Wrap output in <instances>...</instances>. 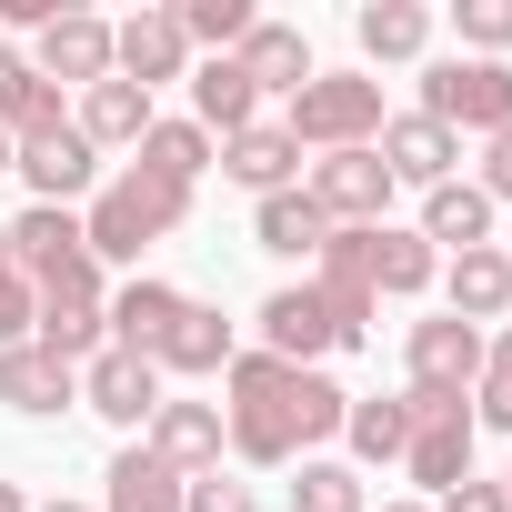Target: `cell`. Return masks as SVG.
I'll list each match as a JSON object with an SVG mask.
<instances>
[{
    "label": "cell",
    "instance_id": "obj_22",
    "mask_svg": "<svg viewBox=\"0 0 512 512\" xmlns=\"http://www.w3.org/2000/svg\"><path fill=\"white\" fill-rule=\"evenodd\" d=\"M362 272H372V292H392V302H412V292H432V282H442V251H432L422 231H402V221H382V231H362Z\"/></svg>",
    "mask_w": 512,
    "mask_h": 512
},
{
    "label": "cell",
    "instance_id": "obj_43",
    "mask_svg": "<svg viewBox=\"0 0 512 512\" xmlns=\"http://www.w3.org/2000/svg\"><path fill=\"white\" fill-rule=\"evenodd\" d=\"M0 512H31V502H21V482H0Z\"/></svg>",
    "mask_w": 512,
    "mask_h": 512
},
{
    "label": "cell",
    "instance_id": "obj_44",
    "mask_svg": "<svg viewBox=\"0 0 512 512\" xmlns=\"http://www.w3.org/2000/svg\"><path fill=\"white\" fill-rule=\"evenodd\" d=\"M382 512H432V502H382Z\"/></svg>",
    "mask_w": 512,
    "mask_h": 512
},
{
    "label": "cell",
    "instance_id": "obj_27",
    "mask_svg": "<svg viewBox=\"0 0 512 512\" xmlns=\"http://www.w3.org/2000/svg\"><path fill=\"white\" fill-rule=\"evenodd\" d=\"M101 512H181V472L151 462L141 442H121L111 472H101Z\"/></svg>",
    "mask_w": 512,
    "mask_h": 512
},
{
    "label": "cell",
    "instance_id": "obj_12",
    "mask_svg": "<svg viewBox=\"0 0 512 512\" xmlns=\"http://www.w3.org/2000/svg\"><path fill=\"white\" fill-rule=\"evenodd\" d=\"M21 181H31V201H61V211H81V191H101V151L61 121V131H41V141H21V161H11Z\"/></svg>",
    "mask_w": 512,
    "mask_h": 512
},
{
    "label": "cell",
    "instance_id": "obj_23",
    "mask_svg": "<svg viewBox=\"0 0 512 512\" xmlns=\"http://www.w3.org/2000/svg\"><path fill=\"white\" fill-rule=\"evenodd\" d=\"M442 302H452V322H472V332L502 322V312H512V251H492V241H482V251H452Z\"/></svg>",
    "mask_w": 512,
    "mask_h": 512
},
{
    "label": "cell",
    "instance_id": "obj_3",
    "mask_svg": "<svg viewBox=\"0 0 512 512\" xmlns=\"http://www.w3.org/2000/svg\"><path fill=\"white\" fill-rule=\"evenodd\" d=\"M382 81L372 71H312L302 91H292V111H282V131L302 141V151H372L382 141Z\"/></svg>",
    "mask_w": 512,
    "mask_h": 512
},
{
    "label": "cell",
    "instance_id": "obj_36",
    "mask_svg": "<svg viewBox=\"0 0 512 512\" xmlns=\"http://www.w3.org/2000/svg\"><path fill=\"white\" fill-rule=\"evenodd\" d=\"M462 61H502L512 51V0H462Z\"/></svg>",
    "mask_w": 512,
    "mask_h": 512
},
{
    "label": "cell",
    "instance_id": "obj_13",
    "mask_svg": "<svg viewBox=\"0 0 512 512\" xmlns=\"http://www.w3.org/2000/svg\"><path fill=\"white\" fill-rule=\"evenodd\" d=\"M141 452L151 462H171L181 482H201V472H221V402H161L151 412V432H141Z\"/></svg>",
    "mask_w": 512,
    "mask_h": 512
},
{
    "label": "cell",
    "instance_id": "obj_31",
    "mask_svg": "<svg viewBox=\"0 0 512 512\" xmlns=\"http://www.w3.org/2000/svg\"><path fill=\"white\" fill-rule=\"evenodd\" d=\"M211 161H221V141H211L201 121H151V131H141V171H161V181H181V191H191Z\"/></svg>",
    "mask_w": 512,
    "mask_h": 512
},
{
    "label": "cell",
    "instance_id": "obj_10",
    "mask_svg": "<svg viewBox=\"0 0 512 512\" xmlns=\"http://www.w3.org/2000/svg\"><path fill=\"white\" fill-rule=\"evenodd\" d=\"M482 342H492V332H472V322H452V312L412 322V342H402L412 392H452V402H472V382H482Z\"/></svg>",
    "mask_w": 512,
    "mask_h": 512
},
{
    "label": "cell",
    "instance_id": "obj_21",
    "mask_svg": "<svg viewBox=\"0 0 512 512\" xmlns=\"http://www.w3.org/2000/svg\"><path fill=\"white\" fill-rule=\"evenodd\" d=\"M181 302L191 292H171V282H121L111 292V352H141V362H161V342H171V322H181Z\"/></svg>",
    "mask_w": 512,
    "mask_h": 512
},
{
    "label": "cell",
    "instance_id": "obj_26",
    "mask_svg": "<svg viewBox=\"0 0 512 512\" xmlns=\"http://www.w3.org/2000/svg\"><path fill=\"white\" fill-rule=\"evenodd\" d=\"M422 241H432V251H482V241H492V201H482L462 171L432 181V191H422Z\"/></svg>",
    "mask_w": 512,
    "mask_h": 512
},
{
    "label": "cell",
    "instance_id": "obj_29",
    "mask_svg": "<svg viewBox=\"0 0 512 512\" xmlns=\"http://www.w3.org/2000/svg\"><path fill=\"white\" fill-rule=\"evenodd\" d=\"M191 121H201L211 141H231V131L262 121V91L241 81V61H201V71H191Z\"/></svg>",
    "mask_w": 512,
    "mask_h": 512
},
{
    "label": "cell",
    "instance_id": "obj_46",
    "mask_svg": "<svg viewBox=\"0 0 512 512\" xmlns=\"http://www.w3.org/2000/svg\"><path fill=\"white\" fill-rule=\"evenodd\" d=\"M502 502H512V462H502Z\"/></svg>",
    "mask_w": 512,
    "mask_h": 512
},
{
    "label": "cell",
    "instance_id": "obj_25",
    "mask_svg": "<svg viewBox=\"0 0 512 512\" xmlns=\"http://www.w3.org/2000/svg\"><path fill=\"white\" fill-rule=\"evenodd\" d=\"M251 241H262L272 251V262H312V251L332 241V221H322V201L292 181V191H272L262 211H251Z\"/></svg>",
    "mask_w": 512,
    "mask_h": 512
},
{
    "label": "cell",
    "instance_id": "obj_2",
    "mask_svg": "<svg viewBox=\"0 0 512 512\" xmlns=\"http://www.w3.org/2000/svg\"><path fill=\"white\" fill-rule=\"evenodd\" d=\"M181 221H191V191L131 161V171H111V181L91 191L81 241H91V262H141V251H151V241H171Z\"/></svg>",
    "mask_w": 512,
    "mask_h": 512
},
{
    "label": "cell",
    "instance_id": "obj_4",
    "mask_svg": "<svg viewBox=\"0 0 512 512\" xmlns=\"http://www.w3.org/2000/svg\"><path fill=\"white\" fill-rule=\"evenodd\" d=\"M31 342L61 352L71 372H81L91 352H111V292H101V262H91V251H81L71 272L41 282V322H31Z\"/></svg>",
    "mask_w": 512,
    "mask_h": 512
},
{
    "label": "cell",
    "instance_id": "obj_8",
    "mask_svg": "<svg viewBox=\"0 0 512 512\" xmlns=\"http://www.w3.org/2000/svg\"><path fill=\"white\" fill-rule=\"evenodd\" d=\"M312 302H322V322H332V342H342V352H352V342H372L382 292H372V272H362V231H332V241L312 251Z\"/></svg>",
    "mask_w": 512,
    "mask_h": 512
},
{
    "label": "cell",
    "instance_id": "obj_24",
    "mask_svg": "<svg viewBox=\"0 0 512 512\" xmlns=\"http://www.w3.org/2000/svg\"><path fill=\"white\" fill-rule=\"evenodd\" d=\"M231 61H241V81H251V91H262V101H272V91L292 101V91L312 81V41H302L292 21H251V41H241Z\"/></svg>",
    "mask_w": 512,
    "mask_h": 512
},
{
    "label": "cell",
    "instance_id": "obj_17",
    "mask_svg": "<svg viewBox=\"0 0 512 512\" xmlns=\"http://www.w3.org/2000/svg\"><path fill=\"white\" fill-rule=\"evenodd\" d=\"M251 322H262V352H272V362H292V372H322V352H342V342H332V322H322V302H312V282L272 292Z\"/></svg>",
    "mask_w": 512,
    "mask_h": 512
},
{
    "label": "cell",
    "instance_id": "obj_18",
    "mask_svg": "<svg viewBox=\"0 0 512 512\" xmlns=\"http://www.w3.org/2000/svg\"><path fill=\"white\" fill-rule=\"evenodd\" d=\"M221 181H241L251 201H272V191H292V181H302V141H292L282 121H251V131H231V141H221Z\"/></svg>",
    "mask_w": 512,
    "mask_h": 512
},
{
    "label": "cell",
    "instance_id": "obj_9",
    "mask_svg": "<svg viewBox=\"0 0 512 512\" xmlns=\"http://www.w3.org/2000/svg\"><path fill=\"white\" fill-rule=\"evenodd\" d=\"M161 402H171L161 392V362H141V352H91L81 362V412H101L111 432H151Z\"/></svg>",
    "mask_w": 512,
    "mask_h": 512
},
{
    "label": "cell",
    "instance_id": "obj_15",
    "mask_svg": "<svg viewBox=\"0 0 512 512\" xmlns=\"http://www.w3.org/2000/svg\"><path fill=\"white\" fill-rule=\"evenodd\" d=\"M0 402H11L21 422H61L81 402V372L61 352H41V342H11V352H0Z\"/></svg>",
    "mask_w": 512,
    "mask_h": 512
},
{
    "label": "cell",
    "instance_id": "obj_34",
    "mask_svg": "<svg viewBox=\"0 0 512 512\" xmlns=\"http://www.w3.org/2000/svg\"><path fill=\"white\" fill-rule=\"evenodd\" d=\"M292 512H372V492H362V472H352V462H302Z\"/></svg>",
    "mask_w": 512,
    "mask_h": 512
},
{
    "label": "cell",
    "instance_id": "obj_37",
    "mask_svg": "<svg viewBox=\"0 0 512 512\" xmlns=\"http://www.w3.org/2000/svg\"><path fill=\"white\" fill-rule=\"evenodd\" d=\"M31 322H41V292L11 272V251H0V352H11V342H31Z\"/></svg>",
    "mask_w": 512,
    "mask_h": 512
},
{
    "label": "cell",
    "instance_id": "obj_1",
    "mask_svg": "<svg viewBox=\"0 0 512 512\" xmlns=\"http://www.w3.org/2000/svg\"><path fill=\"white\" fill-rule=\"evenodd\" d=\"M221 392H231V402H221V442H231L241 462H262V472L312 462V442H332L342 412H352V392H342L332 372H292V362H272V352H231Z\"/></svg>",
    "mask_w": 512,
    "mask_h": 512
},
{
    "label": "cell",
    "instance_id": "obj_32",
    "mask_svg": "<svg viewBox=\"0 0 512 512\" xmlns=\"http://www.w3.org/2000/svg\"><path fill=\"white\" fill-rule=\"evenodd\" d=\"M342 442H352V462H402L412 402H352V412H342Z\"/></svg>",
    "mask_w": 512,
    "mask_h": 512
},
{
    "label": "cell",
    "instance_id": "obj_42",
    "mask_svg": "<svg viewBox=\"0 0 512 512\" xmlns=\"http://www.w3.org/2000/svg\"><path fill=\"white\" fill-rule=\"evenodd\" d=\"M11 161H21V141H11V131H0V181H11Z\"/></svg>",
    "mask_w": 512,
    "mask_h": 512
},
{
    "label": "cell",
    "instance_id": "obj_39",
    "mask_svg": "<svg viewBox=\"0 0 512 512\" xmlns=\"http://www.w3.org/2000/svg\"><path fill=\"white\" fill-rule=\"evenodd\" d=\"M31 91H41V71H31V61H21L11 41H0V131L21 121V101H31Z\"/></svg>",
    "mask_w": 512,
    "mask_h": 512
},
{
    "label": "cell",
    "instance_id": "obj_35",
    "mask_svg": "<svg viewBox=\"0 0 512 512\" xmlns=\"http://www.w3.org/2000/svg\"><path fill=\"white\" fill-rule=\"evenodd\" d=\"M472 422L512 432V332H492V342H482V382H472Z\"/></svg>",
    "mask_w": 512,
    "mask_h": 512
},
{
    "label": "cell",
    "instance_id": "obj_40",
    "mask_svg": "<svg viewBox=\"0 0 512 512\" xmlns=\"http://www.w3.org/2000/svg\"><path fill=\"white\" fill-rule=\"evenodd\" d=\"M472 191H482L492 211L512 201V131H492V141H482V181H472Z\"/></svg>",
    "mask_w": 512,
    "mask_h": 512
},
{
    "label": "cell",
    "instance_id": "obj_33",
    "mask_svg": "<svg viewBox=\"0 0 512 512\" xmlns=\"http://www.w3.org/2000/svg\"><path fill=\"white\" fill-rule=\"evenodd\" d=\"M171 21H181V41H201L211 61H231V51L251 41V21H262V11H251V0H181Z\"/></svg>",
    "mask_w": 512,
    "mask_h": 512
},
{
    "label": "cell",
    "instance_id": "obj_5",
    "mask_svg": "<svg viewBox=\"0 0 512 512\" xmlns=\"http://www.w3.org/2000/svg\"><path fill=\"white\" fill-rule=\"evenodd\" d=\"M422 121H442L452 141H462V131H482V141L512 131V61H462V51L432 61V71H422Z\"/></svg>",
    "mask_w": 512,
    "mask_h": 512
},
{
    "label": "cell",
    "instance_id": "obj_14",
    "mask_svg": "<svg viewBox=\"0 0 512 512\" xmlns=\"http://www.w3.org/2000/svg\"><path fill=\"white\" fill-rule=\"evenodd\" d=\"M0 251H11V272H21L31 292H41L51 272H71V262H81L91 241H81V211H61V201H31V211H21L11 231H0Z\"/></svg>",
    "mask_w": 512,
    "mask_h": 512
},
{
    "label": "cell",
    "instance_id": "obj_7",
    "mask_svg": "<svg viewBox=\"0 0 512 512\" xmlns=\"http://www.w3.org/2000/svg\"><path fill=\"white\" fill-rule=\"evenodd\" d=\"M412 402V442H402V472L422 482V492H452V482H472V402H452V392H402Z\"/></svg>",
    "mask_w": 512,
    "mask_h": 512
},
{
    "label": "cell",
    "instance_id": "obj_6",
    "mask_svg": "<svg viewBox=\"0 0 512 512\" xmlns=\"http://www.w3.org/2000/svg\"><path fill=\"white\" fill-rule=\"evenodd\" d=\"M302 191L322 201V221H332V231H382L402 181L382 171V151H322V161H302Z\"/></svg>",
    "mask_w": 512,
    "mask_h": 512
},
{
    "label": "cell",
    "instance_id": "obj_38",
    "mask_svg": "<svg viewBox=\"0 0 512 512\" xmlns=\"http://www.w3.org/2000/svg\"><path fill=\"white\" fill-rule=\"evenodd\" d=\"M181 512H262V492L231 472H201V482H181Z\"/></svg>",
    "mask_w": 512,
    "mask_h": 512
},
{
    "label": "cell",
    "instance_id": "obj_20",
    "mask_svg": "<svg viewBox=\"0 0 512 512\" xmlns=\"http://www.w3.org/2000/svg\"><path fill=\"white\" fill-rule=\"evenodd\" d=\"M382 171L392 181H412V191H432V181H452V161H462V141L442 131V121H422V111H402V121H382Z\"/></svg>",
    "mask_w": 512,
    "mask_h": 512
},
{
    "label": "cell",
    "instance_id": "obj_41",
    "mask_svg": "<svg viewBox=\"0 0 512 512\" xmlns=\"http://www.w3.org/2000/svg\"><path fill=\"white\" fill-rule=\"evenodd\" d=\"M432 512H512V502H502V482H452Z\"/></svg>",
    "mask_w": 512,
    "mask_h": 512
},
{
    "label": "cell",
    "instance_id": "obj_11",
    "mask_svg": "<svg viewBox=\"0 0 512 512\" xmlns=\"http://www.w3.org/2000/svg\"><path fill=\"white\" fill-rule=\"evenodd\" d=\"M111 71L121 81H141V91H161V81H181L191 71V41H181V21L161 11H131V21H111Z\"/></svg>",
    "mask_w": 512,
    "mask_h": 512
},
{
    "label": "cell",
    "instance_id": "obj_45",
    "mask_svg": "<svg viewBox=\"0 0 512 512\" xmlns=\"http://www.w3.org/2000/svg\"><path fill=\"white\" fill-rule=\"evenodd\" d=\"M41 512H91V502H41Z\"/></svg>",
    "mask_w": 512,
    "mask_h": 512
},
{
    "label": "cell",
    "instance_id": "obj_19",
    "mask_svg": "<svg viewBox=\"0 0 512 512\" xmlns=\"http://www.w3.org/2000/svg\"><path fill=\"white\" fill-rule=\"evenodd\" d=\"M151 121H161V111H151V91H141V81H121V71H111V81H91V91H81V111H71V131H81L91 151H121V141L141 151V131H151Z\"/></svg>",
    "mask_w": 512,
    "mask_h": 512
},
{
    "label": "cell",
    "instance_id": "obj_16",
    "mask_svg": "<svg viewBox=\"0 0 512 512\" xmlns=\"http://www.w3.org/2000/svg\"><path fill=\"white\" fill-rule=\"evenodd\" d=\"M51 91H91V81H111V21L101 11H61L51 31H41V61H31Z\"/></svg>",
    "mask_w": 512,
    "mask_h": 512
},
{
    "label": "cell",
    "instance_id": "obj_30",
    "mask_svg": "<svg viewBox=\"0 0 512 512\" xmlns=\"http://www.w3.org/2000/svg\"><path fill=\"white\" fill-rule=\"evenodd\" d=\"M231 352H241L231 322H221L211 302H181V322H171V342H161V372H191V382H201V372H231Z\"/></svg>",
    "mask_w": 512,
    "mask_h": 512
},
{
    "label": "cell",
    "instance_id": "obj_28",
    "mask_svg": "<svg viewBox=\"0 0 512 512\" xmlns=\"http://www.w3.org/2000/svg\"><path fill=\"white\" fill-rule=\"evenodd\" d=\"M352 41H362V61H422L432 51V11H422V0H362Z\"/></svg>",
    "mask_w": 512,
    "mask_h": 512
}]
</instances>
